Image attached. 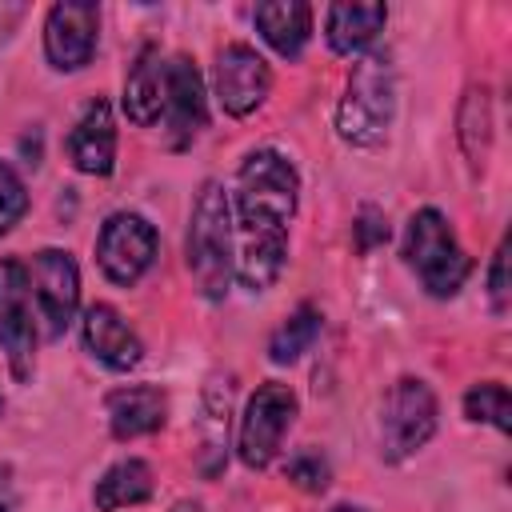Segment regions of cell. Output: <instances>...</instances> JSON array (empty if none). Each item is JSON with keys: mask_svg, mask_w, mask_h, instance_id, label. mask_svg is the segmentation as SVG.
<instances>
[{"mask_svg": "<svg viewBox=\"0 0 512 512\" xmlns=\"http://www.w3.org/2000/svg\"><path fill=\"white\" fill-rule=\"evenodd\" d=\"M300 176L296 164L276 148H256L236 168L232 240H236V280L248 292H268L288 260V224L296 216Z\"/></svg>", "mask_w": 512, "mask_h": 512, "instance_id": "obj_1", "label": "cell"}, {"mask_svg": "<svg viewBox=\"0 0 512 512\" xmlns=\"http://www.w3.org/2000/svg\"><path fill=\"white\" fill-rule=\"evenodd\" d=\"M188 272L204 300H224L236 276V240H232V204L216 180H204L192 216H188Z\"/></svg>", "mask_w": 512, "mask_h": 512, "instance_id": "obj_2", "label": "cell"}, {"mask_svg": "<svg viewBox=\"0 0 512 512\" xmlns=\"http://www.w3.org/2000/svg\"><path fill=\"white\" fill-rule=\"evenodd\" d=\"M396 116V68L388 52H364L336 104V136L352 148H376Z\"/></svg>", "mask_w": 512, "mask_h": 512, "instance_id": "obj_3", "label": "cell"}, {"mask_svg": "<svg viewBox=\"0 0 512 512\" xmlns=\"http://www.w3.org/2000/svg\"><path fill=\"white\" fill-rule=\"evenodd\" d=\"M404 264L416 272L424 292L436 296V300L456 296L464 288V280L472 276L468 252L460 248L448 216L436 212V208L412 212V220L404 228Z\"/></svg>", "mask_w": 512, "mask_h": 512, "instance_id": "obj_4", "label": "cell"}, {"mask_svg": "<svg viewBox=\"0 0 512 512\" xmlns=\"http://www.w3.org/2000/svg\"><path fill=\"white\" fill-rule=\"evenodd\" d=\"M436 392L420 376H400L380 408V456L400 464L416 456L436 432Z\"/></svg>", "mask_w": 512, "mask_h": 512, "instance_id": "obj_5", "label": "cell"}, {"mask_svg": "<svg viewBox=\"0 0 512 512\" xmlns=\"http://www.w3.org/2000/svg\"><path fill=\"white\" fill-rule=\"evenodd\" d=\"M300 412V400L288 384L280 380H264L248 404H244V416H240V432H236V456L244 468L260 472L276 460L280 444H284V432L292 428Z\"/></svg>", "mask_w": 512, "mask_h": 512, "instance_id": "obj_6", "label": "cell"}, {"mask_svg": "<svg viewBox=\"0 0 512 512\" xmlns=\"http://www.w3.org/2000/svg\"><path fill=\"white\" fill-rule=\"evenodd\" d=\"M156 248H160V236L140 212H112L96 236V264L112 284L132 288L152 268Z\"/></svg>", "mask_w": 512, "mask_h": 512, "instance_id": "obj_7", "label": "cell"}, {"mask_svg": "<svg viewBox=\"0 0 512 512\" xmlns=\"http://www.w3.org/2000/svg\"><path fill=\"white\" fill-rule=\"evenodd\" d=\"M0 348L16 380H28L36 368V320H32V284L20 260H0Z\"/></svg>", "mask_w": 512, "mask_h": 512, "instance_id": "obj_8", "label": "cell"}, {"mask_svg": "<svg viewBox=\"0 0 512 512\" xmlns=\"http://www.w3.org/2000/svg\"><path fill=\"white\" fill-rule=\"evenodd\" d=\"M212 92L228 116H252L272 92V68L252 44H224L216 52Z\"/></svg>", "mask_w": 512, "mask_h": 512, "instance_id": "obj_9", "label": "cell"}, {"mask_svg": "<svg viewBox=\"0 0 512 512\" xmlns=\"http://www.w3.org/2000/svg\"><path fill=\"white\" fill-rule=\"evenodd\" d=\"M164 136H168V148H188L204 128H208V96H204V80H200V68L176 52L168 60V76H164Z\"/></svg>", "mask_w": 512, "mask_h": 512, "instance_id": "obj_10", "label": "cell"}, {"mask_svg": "<svg viewBox=\"0 0 512 512\" xmlns=\"http://www.w3.org/2000/svg\"><path fill=\"white\" fill-rule=\"evenodd\" d=\"M100 36V8L84 0H60L44 16V56L56 72H76L92 60Z\"/></svg>", "mask_w": 512, "mask_h": 512, "instance_id": "obj_11", "label": "cell"}, {"mask_svg": "<svg viewBox=\"0 0 512 512\" xmlns=\"http://www.w3.org/2000/svg\"><path fill=\"white\" fill-rule=\"evenodd\" d=\"M32 292L40 304V316L48 324V336H64L68 324L76 320V304H80V268L72 260V252L64 248H40L32 256Z\"/></svg>", "mask_w": 512, "mask_h": 512, "instance_id": "obj_12", "label": "cell"}, {"mask_svg": "<svg viewBox=\"0 0 512 512\" xmlns=\"http://www.w3.org/2000/svg\"><path fill=\"white\" fill-rule=\"evenodd\" d=\"M64 148H68L72 168L84 176H108L116 168V120H112V104L104 96H92L80 108Z\"/></svg>", "mask_w": 512, "mask_h": 512, "instance_id": "obj_13", "label": "cell"}, {"mask_svg": "<svg viewBox=\"0 0 512 512\" xmlns=\"http://www.w3.org/2000/svg\"><path fill=\"white\" fill-rule=\"evenodd\" d=\"M80 336H84V348L112 372H128L144 360V344L140 336L132 332V324L112 308V304H88L84 308V320H80Z\"/></svg>", "mask_w": 512, "mask_h": 512, "instance_id": "obj_14", "label": "cell"}, {"mask_svg": "<svg viewBox=\"0 0 512 512\" xmlns=\"http://www.w3.org/2000/svg\"><path fill=\"white\" fill-rule=\"evenodd\" d=\"M232 376H212L204 384V396H200V416H196V436H200V448H196V460H200V472L212 480L224 472L228 464V424H232Z\"/></svg>", "mask_w": 512, "mask_h": 512, "instance_id": "obj_15", "label": "cell"}, {"mask_svg": "<svg viewBox=\"0 0 512 512\" xmlns=\"http://www.w3.org/2000/svg\"><path fill=\"white\" fill-rule=\"evenodd\" d=\"M104 416H108V432L116 440L152 436L164 428L168 396L156 384H124V388H112L104 396Z\"/></svg>", "mask_w": 512, "mask_h": 512, "instance_id": "obj_16", "label": "cell"}, {"mask_svg": "<svg viewBox=\"0 0 512 512\" xmlns=\"http://www.w3.org/2000/svg\"><path fill=\"white\" fill-rule=\"evenodd\" d=\"M164 76H168V60L160 56L156 44H144L124 76V116L136 128H152L164 112Z\"/></svg>", "mask_w": 512, "mask_h": 512, "instance_id": "obj_17", "label": "cell"}, {"mask_svg": "<svg viewBox=\"0 0 512 512\" xmlns=\"http://www.w3.org/2000/svg\"><path fill=\"white\" fill-rule=\"evenodd\" d=\"M252 24L276 56L296 60L312 36V8L304 0H268L252 8Z\"/></svg>", "mask_w": 512, "mask_h": 512, "instance_id": "obj_18", "label": "cell"}, {"mask_svg": "<svg viewBox=\"0 0 512 512\" xmlns=\"http://www.w3.org/2000/svg\"><path fill=\"white\" fill-rule=\"evenodd\" d=\"M388 24L384 4H332L324 16V36L328 48L340 56H360Z\"/></svg>", "mask_w": 512, "mask_h": 512, "instance_id": "obj_19", "label": "cell"}, {"mask_svg": "<svg viewBox=\"0 0 512 512\" xmlns=\"http://www.w3.org/2000/svg\"><path fill=\"white\" fill-rule=\"evenodd\" d=\"M156 480H152V468L148 460L140 456H124L116 464H108L92 488V504L96 512H120V508H136L152 496Z\"/></svg>", "mask_w": 512, "mask_h": 512, "instance_id": "obj_20", "label": "cell"}, {"mask_svg": "<svg viewBox=\"0 0 512 512\" xmlns=\"http://www.w3.org/2000/svg\"><path fill=\"white\" fill-rule=\"evenodd\" d=\"M456 136H460V148L472 172H484L488 152H492V100L484 84H468L460 112H456Z\"/></svg>", "mask_w": 512, "mask_h": 512, "instance_id": "obj_21", "label": "cell"}, {"mask_svg": "<svg viewBox=\"0 0 512 512\" xmlns=\"http://www.w3.org/2000/svg\"><path fill=\"white\" fill-rule=\"evenodd\" d=\"M320 328H324L320 308L300 304V308H296L292 316H284V324H276V332L268 336V360H272V364H292V360H300V356L316 344Z\"/></svg>", "mask_w": 512, "mask_h": 512, "instance_id": "obj_22", "label": "cell"}, {"mask_svg": "<svg viewBox=\"0 0 512 512\" xmlns=\"http://www.w3.org/2000/svg\"><path fill=\"white\" fill-rule=\"evenodd\" d=\"M464 416L476 424H492L496 432H508V388L500 380H480L464 392Z\"/></svg>", "mask_w": 512, "mask_h": 512, "instance_id": "obj_23", "label": "cell"}, {"mask_svg": "<svg viewBox=\"0 0 512 512\" xmlns=\"http://www.w3.org/2000/svg\"><path fill=\"white\" fill-rule=\"evenodd\" d=\"M284 480L296 484L300 492H324L332 484V468H328V456L320 448H296L288 460H284Z\"/></svg>", "mask_w": 512, "mask_h": 512, "instance_id": "obj_24", "label": "cell"}, {"mask_svg": "<svg viewBox=\"0 0 512 512\" xmlns=\"http://www.w3.org/2000/svg\"><path fill=\"white\" fill-rule=\"evenodd\" d=\"M28 212V188L12 164L0 160V236H8Z\"/></svg>", "mask_w": 512, "mask_h": 512, "instance_id": "obj_25", "label": "cell"}, {"mask_svg": "<svg viewBox=\"0 0 512 512\" xmlns=\"http://www.w3.org/2000/svg\"><path fill=\"white\" fill-rule=\"evenodd\" d=\"M392 228H388V216L376 208V204H364L352 220V240H356V252H372L376 244H388Z\"/></svg>", "mask_w": 512, "mask_h": 512, "instance_id": "obj_26", "label": "cell"}, {"mask_svg": "<svg viewBox=\"0 0 512 512\" xmlns=\"http://www.w3.org/2000/svg\"><path fill=\"white\" fill-rule=\"evenodd\" d=\"M488 296H492V308H496V312L508 308V236H500V244H496V252H492Z\"/></svg>", "mask_w": 512, "mask_h": 512, "instance_id": "obj_27", "label": "cell"}, {"mask_svg": "<svg viewBox=\"0 0 512 512\" xmlns=\"http://www.w3.org/2000/svg\"><path fill=\"white\" fill-rule=\"evenodd\" d=\"M24 20V4H0V44L12 36V28Z\"/></svg>", "mask_w": 512, "mask_h": 512, "instance_id": "obj_28", "label": "cell"}, {"mask_svg": "<svg viewBox=\"0 0 512 512\" xmlns=\"http://www.w3.org/2000/svg\"><path fill=\"white\" fill-rule=\"evenodd\" d=\"M168 512H204V504L200 500H176Z\"/></svg>", "mask_w": 512, "mask_h": 512, "instance_id": "obj_29", "label": "cell"}, {"mask_svg": "<svg viewBox=\"0 0 512 512\" xmlns=\"http://www.w3.org/2000/svg\"><path fill=\"white\" fill-rule=\"evenodd\" d=\"M328 512H364L360 504H336V508H328Z\"/></svg>", "mask_w": 512, "mask_h": 512, "instance_id": "obj_30", "label": "cell"}, {"mask_svg": "<svg viewBox=\"0 0 512 512\" xmlns=\"http://www.w3.org/2000/svg\"><path fill=\"white\" fill-rule=\"evenodd\" d=\"M0 412H4V400H0Z\"/></svg>", "mask_w": 512, "mask_h": 512, "instance_id": "obj_31", "label": "cell"}]
</instances>
